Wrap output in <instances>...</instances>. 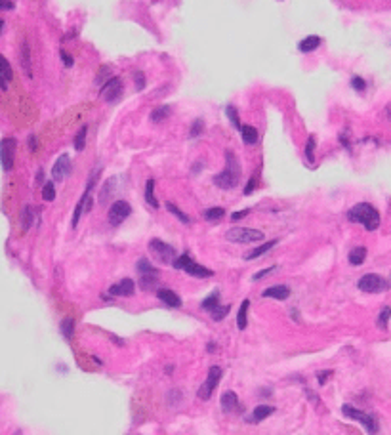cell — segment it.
<instances>
[{
    "label": "cell",
    "instance_id": "obj_1",
    "mask_svg": "<svg viewBox=\"0 0 391 435\" xmlns=\"http://www.w3.org/2000/svg\"><path fill=\"white\" fill-rule=\"evenodd\" d=\"M347 220L353 223L365 225V229H368V231L378 229V227H380V222H382V220H380V212H378L372 205H368V203H357V205L347 212Z\"/></svg>",
    "mask_w": 391,
    "mask_h": 435
},
{
    "label": "cell",
    "instance_id": "obj_2",
    "mask_svg": "<svg viewBox=\"0 0 391 435\" xmlns=\"http://www.w3.org/2000/svg\"><path fill=\"white\" fill-rule=\"evenodd\" d=\"M239 180H241L239 160H237V157L231 151H225V168H223V172H219L214 178V183L218 185L219 189H233V187L239 185Z\"/></svg>",
    "mask_w": 391,
    "mask_h": 435
},
{
    "label": "cell",
    "instance_id": "obj_3",
    "mask_svg": "<svg viewBox=\"0 0 391 435\" xmlns=\"http://www.w3.org/2000/svg\"><path fill=\"white\" fill-rule=\"evenodd\" d=\"M174 267L176 269H181V271H185L189 273L191 277H197V279H208L214 275V271L208 267H204L201 263H197L193 261V258L189 256V254H181L180 258H176L174 260Z\"/></svg>",
    "mask_w": 391,
    "mask_h": 435
},
{
    "label": "cell",
    "instance_id": "obj_4",
    "mask_svg": "<svg viewBox=\"0 0 391 435\" xmlns=\"http://www.w3.org/2000/svg\"><path fill=\"white\" fill-rule=\"evenodd\" d=\"M227 241L235 243V245H246V243H259L264 241V233L258 229H250V227H233L227 231Z\"/></svg>",
    "mask_w": 391,
    "mask_h": 435
},
{
    "label": "cell",
    "instance_id": "obj_5",
    "mask_svg": "<svg viewBox=\"0 0 391 435\" xmlns=\"http://www.w3.org/2000/svg\"><path fill=\"white\" fill-rule=\"evenodd\" d=\"M147 246L149 252L153 254L160 263H170V261L174 263V260H176V248L166 245L165 241H160V239H151Z\"/></svg>",
    "mask_w": 391,
    "mask_h": 435
},
{
    "label": "cell",
    "instance_id": "obj_6",
    "mask_svg": "<svg viewBox=\"0 0 391 435\" xmlns=\"http://www.w3.org/2000/svg\"><path fill=\"white\" fill-rule=\"evenodd\" d=\"M357 286H359V290H363V292L380 294V292H385V290L389 288V283L383 277H380V275L368 273V275H363V277L359 279Z\"/></svg>",
    "mask_w": 391,
    "mask_h": 435
},
{
    "label": "cell",
    "instance_id": "obj_7",
    "mask_svg": "<svg viewBox=\"0 0 391 435\" xmlns=\"http://www.w3.org/2000/svg\"><path fill=\"white\" fill-rule=\"evenodd\" d=\"M342 412H344V416H347L349 420H357L359 424H363L368 433H376V431H378V424H376L374 416L367 414L365 411H359V409H353L349 405H344V407H342Z\"/></svg>",
    "mask_w": 391,
    "mask_h": 435
},
{
    "label": "cell",
    "instance_id": "obj_8",
    "mask_svg": "<svg viewBox=\"0 0 391 435\" xmlns=\"http://www.w3.org/2000/svg\"><path fill=\"white\" fill-rule=\"evenodd\" d=\"M16 149H17V140L16 138H4L0 142V162L4 172H10L14 168V160H16Z\"/></svg>",
    "mask_w": 391,
    "mask_h": 435
},
{
    "label": "cell",
    "instance_id": "obj_9",
    "mask_svg": "<svg viewBox=\"0 0 391 435\" xmlns=\"http://www.w3.org/2000/svg\"><path fill=\"white\" fill-rule=\"evenodd\" d=\"M219 380H221V369H219V366H210V369H208V374H206V382L199 388L197 395L201 397L203 401L210 399L212 391L218 388Z\"/></svg>",
    "mask_w": 391,
    "mask_h": 435
},
{
    "label": "cell",
    "instance_id": "obj_10",
    "mask_svg": "<svg viewBox=\"0 0 391 435\" xmlns=\"http://www.w3.org/2000/svg\"><path fill=\"white\" fill-rule=\"evenodd\" d=\"M122 90H124V82H122V79H120V77H113V79H109L102 86V90H100V97L105 99V102L113 103V102H117L118 97L122 95Z\"/></svg>",
    "mask_w": 391,
    "mask_h": 435
},
{
    "label": "cell",
    "instance_id": "obj_11",
    "mask_svg": "<svg viewBox=\"0 0 391 435\" xmlns=\"http://www.w3.org/2000/svg\"><path fill=\"white\" fill-rule=\"evenodd\" d=\"M130 214H132V206L120 198V200H115V203L111 205L109 212H107V220H109L111 225L117 227V225H120V223L124 222Z\"/></svg>",
    "mask_w": 391,
    "mask_h": 435
},
{
    "label": "cell",
    "instance_id": "obj_12",
    "mask_svg": "<svg viewBox=\"0 0 391 435\" xmlns=\"http://www.w3.org/2000/svg\"><path fill=\"white\" fill-rule=\"evenodd\" d=\"M71 170H73V166H71V158H69V155L65 153V155H61V157L55 160L54 168H52V178H54V182H63V180L71 174Z\"/></svg>",
    "mask_w": 391,
    "mask_h": 435
},
{
    "label": "cell",
    "instance_id": "obj_13",
    "mask_svg": "<svg viewBox=\"0 0 391 435\" xmlns=\"http://www.w3.org/2000/svg\"><path fill=\"white\" fill-rule=\"evenodd\" d=\"M136 292V285H134L132 279H122L109 288L111 296H124V298H130Z\"/></svg>",
    "mask_w": 391,
    "mask_h": 435
},
{
    "label": "cell",
    "instance_id": "obj_14",
    "mask_svg": "<svg viewBox=\"0 0 391 435\" xmlns=\"http://www.w3.org/2000/svg\"><path fill=\"white\" fill-rule=\"evenodd\" d=\"M12 79H14L12 65L8 63V59H6V57L0 56V88H2V90H6Z\"/></svg>",
    "mask_w": 391,
    "mask_h": 435
},
{
    "label": "cell",
    "instance_id": "obj_15",
    "mask_svg": "<svg viewBox=\"0 0 391 435\" xmlns=\"http://www.w3.org/2000/svg\"><path fill=\"white\" fill-rule=\"evenodd\" d=\"M156 296H158V300L162 302V304L170 306V308H180L181 306V298L174 290H170V288H160L156 292Z\"/></svg>",
    "mask_w": 391,
    "mask_h": 435
},
{
    "label": "cell",
    "instance_id": "obj_16",
    "mask_svg": "<svg viewBox=\"0 0 391 435\" xmlns=\"http://www.w3.org/2000/svg\"><path fill=\"white\" fill-rule=\"evenodd\" d=\"M321 44H322L321 37H317V35H309V37H305L304 40H300L298 50H300L302 54H309V52H313V50H317Z\"/></svg>",
    "mask_w": 391,
    "mask_h": 435
},
{
    "label": "cell",
    "instance_id": "obj_17",
    "mask_svg": "<svg viewBox=\"0 0 391 435\" xmlns=\"http://www.w3.org/2000/svg\"><path fill=\"white\" fill-rule=\"evenodd\" d=\"M219 405H221V411L223 412H233L239 409V397L235 391H225L221 399H219Z\"/></svg>",
    "mask_w": 391,
    "mask_h": 435
},
{
    "label": "cell",
    "instance_id": "obj_18",
    "mask_svg": "<svg viewBox=\"0 0 391 435\" xmlns=\"http://www.w3.org/2000/svg\"><path fill=\"white\" fill-rule=\"evenodd\" d=\"M158 283V269H151L145 273H140V286L141 290H151Z\"/></svg>",
    "mask_w": 391,
    "mask_h": 435
},
{
    "label": "cell",
    "instance_id": "obj_19",
    "mask_svg": "<svg viewBox=\"0 0 391 435\" xmlns=\"http://www.w3.org/2000/svg\"><path fill=\"white\" fill-rule=\"evenodd\" d=\"M290 296V288L286 285H277L264 290V298H275V300H286Z\"/></svg>",
    "mask_w": 391,
    "mask_h": 435
},
{
    "label": "cell",
    "instance_id": "obj_20",
    "mask_svg": "<svg viewBox=\"0 0 391 435\" xmlns=\"http://www.w3.org/2000/svg\"><path fill=\"white\" fill-rule=\"evenodd\" d=\"M241 138H243V142L246 143V145H254V143H258L259 140V134H258V130L254 126H248V124H243L241 126Z\"/></svg>",
    "mask_w": 391,
    "mask_h": 435
},
{
    "label": "cell",
    "instance_id": "obj_21",
    "mask_svg": "<svg viewBox=\"0 0 391 435\" xmlns=\"http://www.w3.org/2000/svg\"><path fill=\"white\" fill-rule=\"evenodd\" d=\"M277 243H279V241H269V243H264V245L256 246L254 250H250V252L246 254V258H244V260H248V261L256 260V258H259V256H264V254H266V252H269V250H271V248H273V246L277 245Z\"/></svg>",
    "mask_w": 391,
    "mask_h": 435
},
{
    "label": "cell",
    "instance_id": "obj_22",
    "mask_svg": "<svg viewBox=\"0 0 391 435\" xmlns=\"http://www.w3.org/2000/svg\"><path fill=\"white\" fill-rule=\"evenodd\" d=\"M21 67H23V71L25 75L31 79L32 77V71H31V50H29V44L27 42H23L21 44Z\"/></svg>",
    "mask_w": 391,
    "mask_h": 435
},
{
    "label": "cell",
    "instance_id": "obj_23",
    "mask_svg": "<svg viewBox=\"0 0 391 435\" xmlns=\"http://www.w3.org/2000/svg\"><path fill=\"white\" fill-rule=\"evenodd\" d=\"M248 308H250V300H244L241 309H239V315H237V328L239 330H244L248 326Z\"/></svg>",
    "mask_w": 391,
    "mask_h": 435
},
{
    "label": "cell",
    "instance_id": "obj_24",
    "mask_svg": "<svg viewBox=\"0 0 391 435\" xmlns=\"http://www.w3.org/2000/svg\"><path fill=\"white\" fill-rule=\"evenodd\" d=\"M273 412H275L273 407H267V405H259V407H256V409H254V412H252L250 422H262V420H266L267 416H271Z\"/></svg>",
    "mask_w": 391,
    "mask_h": 435
},
{
    "label": "cell",
    "instance_id": "obj_25",
    "mask_svg": "<svg viewBox=\"0 0 391 435\" xmlns=\"http://www.w3.org/2000/svg\"><path fill=\"white\" fill-rule=\"evenodd\" d=\"M170 113H172L170 105H160V107L151 111L149 119H151V122H162V120H166V117H170Z\"/></svg>",
    "mask_w": 391,
    "mask_h": 435
},
{
    "label": "cell",
    "instance_id": "obj_26",
    "mask_svg": "<svg viewBox=\"0 0 391 435\" xmlns=\"http://www.w3.org/2000/svg\"><path fill=\"white\" fill-rule=\"evenodd\" d=\"M365 260H367V248L365 246H357L349 252V263L351 265H361V263H365Z\"/></svg>",
    "mask_w": 391,
    "mask_h": 435
},
{
    "label": "cell",
    "instance_id": "obj_27",
    "mask_svg": "<svg viewBox=\"0 0 391 435\" xmlns=\"http://www.w3.org/2000/svg\"><path fill=\"white\" fill-rule=\"evenodd\" d=\"M203 216H204V220H206V222L216 223V222H219V220H221L223 216H225V210H223V208H219V206H214V208H208V210H204Z\"/></svg>",
    "mask_w": 391,
    "mask_h": 435
},
{
    "label": "cell",
    "instance_id": "obj_28",
    "mask_svg": "<svg viewBox=\"0 0 391 435\" xmlns=\"http://www.w3.org/2000/svg\"><path fill=\"white\" fill-rule=\"evenodd\" d=\"M88 193H90V187L86 189V193L80 197V200L77 203V208H75V212H73V220H71V225L73 227H77L78 225V220H80V214L84 210V206H86V198H88Z\"/></svg>",
    "mask_w": 391,
    "mask_h": 435
},
{
    "label": "cell",
    "instance_id": "obj_29",
    "mask_svg": "<svg viewBox=\"0 0 391 435\" xmlns=\"http://www.w3.org/2000/svg\"><path fill=\"white\" fill-rule=\"evenodd\" d=\"M32 218H35V212H32V208L29 205L23 206V210H21V227L23 231H29L32 227Z\"/></svg>",
    "mask_w": 391,
    "mask_h": 435
},
{
    "label": "cell",
    "instance_id": "obj_30",
    "mask_svg": "<svg viewBox=\"0 0 391 435\" xmlns=\"http://www.w3.org/2000/svg\"><path fill=\"white\" fill-rule=\"evenodd\" d=\"M145 200H147V205H151L153 208H158V200L155 197V180H147L145 183Z\"/></svg>",
    "mask_w": 391,
    "mask_h": 435
},
{
    "label": "cell",
    "instance_id": "obj_31",
    "mask_svg": "<svg viewBox=\"0 0 391 435\" xmlns=\"http://www.w3.org/2000/svg\"><path fill=\"white\" fill-rule=\"evenodd\" d=\"M86 134H88V126L84 124L77 132V136H75V142H73L75 151H84V147H86Z\"/></svg>",
    "mask_w": 391,
    "mask_h": 435
},
{
    "label": "cell",
    "instance_id": "obj_32",
    "mask_svg": "<svg viewBox=\"0 0 391 435\" xmlns=\"http://www.w3.org/2000/svg\"><path fill=\"white\" fill-rule=\"evenodd\" d=\"M59 328H61L65 340H71V338H73V332H75V319H73V317H65L61 321V324H59Z\"/></svg>",
    "mask_w": 391,
    "mask_h": 435
},
{
    "label": "cell",
    "instance_id": "obj_33",
    "mask_svg": "<svg viewBox=\"0 0 391 435\" xmlns=\"http://www.w3.org/2000/svg\"><path fill=\"white\" fill-rule=\"evenodd\" d=\"M229 311H231V306H229V304H223V306H216V308L212 309L210 315L216 323H219V321H223V319H225V315L229 313Z\"/></svg>",
    "mask_w": 391,
    "mask_h": 435
},
{
    "label": "cell",
    "instance_id": "obj_34",
    "mask_svg": "<svg viewBox=\"0 0 391 435\" xmlns=\"http://www.w3.org/2000/svg\"><path fill=\"white\" fill-rule=\"evenodd\" d=\"M216 306H219V292L218 290H214L210 296H206V298L203 300V304H201V308L206 309V311H212Z\"/></svg>",
    "mask_w": 391,
    "mask_h": 435
},
{
    "label": "cell",
    "instance_id": "obj_35",
    "mask_svg": "<svg viewBox=\"0 0 391 435\" xmlns=\"http://www.w3.org/2000/svg\"><path fill=\"white\" fill-rule=\"evenodd\" d=\"M315 145H317V140H315V136H309V140H307V143H305V158H307V162L309 164H313L315 162Z\"/></svg>",
    "mask_w": 391,
    "mask_h": 435
},
{
    "label": "cell",
    "instance_id": "obj_36",
    "mask_svg": "<svg viewBox=\"0 0 391 435\" xmlns=\"http://www.w3.org/2000/svg\"><path fill=\"white\" fill-rule=\"evenodd\" d=\"M166 210H168V212H172L174 216H176L178 220H181L183 223H191V218H189V216H187L185 212H181L180 208L174 205V203H166Z\"/></svg>",
    "mask_w": 391,
    "mask_h": 435
},
{
    "label": "cell",
    "instance_id": "obj_37",
    "mask_svg": "<svg viewBox=\"0 0 391 435\" xmlns=\"http://www.w3.org/2000/svg\"><path fill=\"white\" fill-rule=\"evenodd\" d=\"M225 115L229 117V120H231V124H233L237 130H241V120H239V113H237V109H235L233 105H227L225 107Z\"/></svg>",
    "mask_w": 391,
    "mask_h": 435
},
{
    "label": "cell",
    "instance_id": "obj_38",
    "mask_svg": "<svg viewBox=\"0 0 391 435\" xmlns=\"http://www.w3.org/2000/svg\"><path fill=\"white\" fill-rule=\"evenodd\" d=\"M389 319H391V308H383L382 311H380V315H378V321H376V324H378L380 328H387Z\"/></svg>",
    "mask_w": 391,
    "mask_h": 435
},
{
    "label": "cell",
    "instance_id": "obj_39",
    "mask_svg": "<svg viewBox=\"0 0 391 435\" xmlns=\"http://www.w3.org/2000/svg\"><path fill=\"white\" fill-rule=\"evenodd\" d=\"M42 198L48 200V203H52L55 198V187H54V182H46L44 183V187H42Z\"/></svg>",
    "mask_w": 391,
    "mask_h": 435
},
{
    "label": "cell",
    "instance_id": "obj_40",
    "mask_svg": "<svg viewBox=\"0 0 391 435\" xmlns=\"http://www.w3.org/2000/svg\"><path fill=\"white\" fill-rule=\"evenodd\" d=\"M113 183H115V178H113V180H109V182H107V185H105V187L102 189L100 203H103V205H105V203H107V200L111 198V193H113Z\"/></svg>",
    "mask_w": 391,
    "mask_h": 435
},
{
    "label": "cell",
    "instance_id": "obj_41",
    "mask_svg": "<svg viewBox=\"0 0 391 435\" xmlns=\"http://www.w3.org/2000/svg\"><path fill=\"white\" fill-rule=\"evenodd\" d=\"M203 130H204V122L199 119L191 124V128H189V136H191V138H199V136L203 134Z\"/></svg>",
    "mask_w": 391,
    "mask_h": 435
},
{
    "label": "cell",
    "instance_id": "obj_42",
    "mask_svg": "<svg viewBox=\"0 0 391 435\" xmlns=\"http://www.w3.org/2000/svg\"><path fill=\"white\" fill-rule=\"evenodd\" d=\"M134 82H136V90L141 92V90L145 88V75L141 71H136L134 73Z\"/></svg>",
    "mask_w": 391,
    "mask_h": 435
},
{
    "label": "cell",
    "instance_id": "obj_43",
    "mask_svg": "<svg viewBox=\"0 0 391 435\" xmlns=\"http://www.w3.org/2000/svg\"><path fill=\"white\" fill-rule=\"evenodd\" d=\"M351 86L355 88L357 92H365V90H367V82H365V79H361V77H353Z\"/></svg>",
    "mask_w": 391,
    "mask_h": 435
},
{
    "label": "cell",
    "instance_id": "obj_44",
    "mask_svg": "<svg viewBox=\"0 0 391 435\" xmlns=\"http://www.w3.org/2000/svg\"><path fill=\"white\" fill-rule=\"evenodd\" d=\"M275 269H277V265H271V267H266V269H262L259 273H256L254 277H252V281H258V279H264L266 275H269V273H273Z\"/></svg>",
    "mask_w": 391,
    "mask_h": 435
},
{
    "label": "cell",
    "instance_id": "obj_45",
    "mask_svg": "<svg viewBox=\"0 0 391 435\" xmlns=\"http://www.w3.org/2000/svg\"><path fill=\"white\" fill-rule=\"evenodd\" d=\"M59 56H61L63 63H65V67H73V63H75V59H73V57H71L69 54L65 52V50H61V52H59Z\"/></svg>",
    "mask_w": 391,
    "mask_h": 435
},
{
    "label": "cell",
    "instance_id": "obj_46",
    "mask_svg": "<svg viewBox=\"0 0 391 435\" xmlns=\"http://www.w3.org/2000/svg\"><path fill=\"white\" fill-rule=\"evenodd\" d=\"M329 376H332V371H321V372H317V380H319V384H327V378Z\"/></svg>",
    "mask_w": 391,
    "mask_h": 435
},
{
    "label": "cell",
    "instance_id": "obj_47",
    "mask_svg": "<svg viewBox=\"0 0 391 435\" xmlns=\"http://www.w3.org/2000/svg\"><path fill=\"white\" fill-rule=\"evenodd\" d=\"M256 183H258V182H256V178L252 176L250 180H248V183H246V187H244V195H250L252 191L256 189Z\"/></svg>",
    "mask_w": 391,
    "mask_h": 435
},
{
    "label": "cell",
    "instance_id": "obj_48",
    "mask_svg": "<svg viewBox=\"0 0 391 435\" xmlns=\"http://www.w3.org/2000/svg\"><path fill=\"white\" fill-rule=\"evenodd\" d=\"M14 2L12 0H0V12H4V10H14Z\"/></svg>",
    "mask_w": 391,
    "mask_h": 435
},
{
    "label": "cell",
    "instance_id": "obj_49",
    "mask_svg": "<svg viewBox=\"0 0 391 435\" xmlns=\"http://www.w3.org/2000/svg\"><path fill=\"white\" fill-rule=\"evenodd\" d=\"M111 73V67H107V65H103V67H100V73H97V82H102L103 80V75L107 77Z\"/></svg>",
    "mask_w": 391,
    "mask_h": 435
},
{
    "label": "cell",
    "instance_id": "obj_50",
    "mask_svg": "<svg viewBox=\"0 0 391 435\" xmlns=\"http://www.w3.org/2000/svg\"><path fill=\"white\" fill-rule=\"evenodd\" d=\"M248 212H250V210H237V212L231 216V220H233V222H239V220H241V218H244V216H246Z\"/></svg>",
    "mask_w": 391,
    "mask_h": 435
},
{
    "label": "cell",
    "instance_id": "obj_51",
    "mask_svg": "<svg viewBox=\"0 0 391 435\" xmlns=\"http://www.w3.org/2000/svg\"><path fill=\"white\" fill-rule=\"evenodd\" d=\"M29 149L37 151V136H29Z\"/></svg>",
    "mask_w": 391,
    "mask_h": 435
},
{
    "label": "cell",
    "instance_id": "obj_52",
    "mask_svg": "<svg viewBox=\"0 0 391 435\" xmlns=\"http://www.w3.org/2000/svg\"><path fill=\"white\" fill-rule=\"evenodd\" d=\"M216 348H218V346H216V344H214V342H210V344H206V349H208V351H216Z\"/></svg>",
    "mask_w": 391,
    "mask_h": 435
},
{
    "label": "cell",
    "instance_id": "obj_53",
    "mask_svg": "<svg viewBox=\"0 0 391 435\" xmlns=\"http://www.w3.org/2000/svg\"><path fill=\"white\" fill-rule=\"evenodd\" d=\"M42 178H44V170H39V174H37V183H42Z\"/></svg>",
    "mask_w": 391,
    "mask_h": 435
},
{
    "label": "cell",
    "instance_id": "obj_54",
    "mask_svg": "<svg viewBox=\"0 0 391 435\" xmlns=\"http://www.w3.org/2000/svg\"><path fill=\"white\" fill-rule=\"evenodd\" d=\"M2 29H4V21L0 19V35H2Z\"/></svg>",
    "mask_w": 391,
    "mask_h": 435
}]
</instances>
